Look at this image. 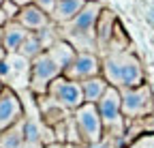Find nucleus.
Listing matches in <instances>:
<instances>
[{
  "mask_svg": "<svg viewBox=\"0 0 154 148\" xmlns=\"http://www.w3.org/2000/svg\"><path fill=\"white\" fill-rule=\"evenodd\" d=\"M62 75L66 80L77 82V84H82V82H86L90 77L101 75V56L94 54V52H77V56L64 69Z\"/></svg>",
  "mask_w": 154,
  "mask_h": 148,
  "instance_id": "nucleus-9",
  "label": "nucleus"
},
{
  "mask_svg": "<svg viewBox=\"0 0 154 148\" xmlns=\"http://www.w3.org/2000/svg\"><path fill=\"white\" fill-rule=\"evenodd\" d=\"M88 0H58L56 9L51 11L49 20L54 26H64L69 24L71 20H75L77 15H79V11L86 7Z\"/></svg>",
  "mask_w": 154,
  "mask_h": 148,
  "instance_id": "nucleus-13",
  "label": "nucleus"
},
{
  "mask_svg": "<svg viewBox=\"0 0 154 148\" xmlns=\"http://www.w3.org/2000/svg\"><path fill=\"white\" fill-rule=\"evenodd\" d=\"M2 2H5V0H0V7H2Z\"/></svg>",
  "mask_w": 154,
  "mask_h": 148,
  "instance_id": "nucleus-27",
  "label": "nucleus"
},
{
  "mask_svg": "<svg viewBox=\"0 0 154 148\" xmlns=\"http://www.w3.org/2000/svg\"><path fill=\"white\" fill-rule=\"evenodd\" d=\"M5 88H7V86H5L2 82H0V95H2V90H5Z\"/></svg>",
  "mask_w": 154,
  "mask_h": 148,
  "instance_id": "nucleus-26",
  "label": "nucleus"
},
{
  "mask_svg": "<svg viewBox=\"0 0 154 148\" xmlns=\"http://www.w3.org/2000/svg\"><path fill=\"white\" fill-rule=\"evenodd\" d=\"M82 86V95H84V103H99L103 99V95L107 92L109 84L103 80V75H96V77H90L86 82L79 84Z\"/></svg>",
  "mask_w": 154,
  "mask_h": 148,
  "instance_id": "nucleus-15",
  "label": "nucleus"
},
{
  "mask_svg": "<svg viewBox=\"0 0 154 148\" xmlns=\"http://www.w3.org/2000/svg\"><path fill=\"white\" fill-rule=\"evenodd\" d=\"M120 101H122V116L126 118V122L148 118L154 114V95L150 84L120 90Z\"/></svg>",
  "mask_w": 154,
  "mask_h": 148,
  "instance_id": "nucleus-4",
  "label": "nucleus"
},
{
  "mask_svg": "<svg viewBox=\"0 0 154 148\" xmlns=\"http://www.w3.org/2000/svg\"><path fill=\"white\" fill-rule=\"evenodd\" d=\"M17 22L22 24L28 32H38V30H43V28L51 26L49 15H47V13H43L41 9L34 7V5H28V7H22V9H19Z\"/></svg>",
  "mask_w": 154,
  "mask_h": 148,
  "instance_id": "nucleus-12",
  "label": "nucleus"
},
{
  "mask_svg": "<svg viewBox=\"0 0 154 148\" xmlns=\"http://www.w3.org/2000/svg\"><path fill=\"white\" fill-rule=\"evenodd\" d=\"M45 49H43V45H41V41H38V36H36V32H28V36H26V41L22 43V47H19V52L17 54H22L24 58H28L30 62L38 56V54H43Z\"/></svg>",
  "mask_w": 154,
  "mask_h": 148,
  "instance_id": "nucleus-17",
  "label": "nucleus"
},
{
  "mask_svg": "<svg viewBox=\"0 0 154 148\" xmlns=\"http://www.w3.org/2000/svg\"><path fill=\"white\" fill-rule=\"evenodd\" d=\"M32 5H34V7H38L43 13L51 15V11H54V9H56V5H58V0H32Z\"/></svg>",
  "mask_w": 154,
  "mask_h": 148,
  "instance_id": "nucleus-20",
  "label": "nucleus"
},
{
  "mask_svg": "<svg viewBox=\"0 0 154 148\" xmlns=\"http://www.w3.org/2000/svg\"><path fill=\"white\" fill-rule=\"evenodd\" d=\"M45 95L49 97V99H54L60 107H64L66 112H75L77 107H82L84 105V95H82V86L77 84V82H73V80H66L64 75H60V77H56L51 84H49V88H47V92Z\"/></svg>",
  "mask_w": 154,
  "mask_h": 148,
  "instance_id": "nucleus-8",
  "label": "nucleus"
},
{
  "mask_svg": "<svg viewBox=\"0 0 154 148\" xmlns=\"http://www.w3.org/2000/svg\"><path fill=\"white\" fill-rule=\"evenodd\" d=\"M26 137H24V120H19L11 129L0 133V148H24Z\"/></svg>",
  "mask_w": 154,
  "mask_h": 148,
  "instance_id": "nucleus-16",
  "label": "nucleus"
},
{
  "mask_svg": "<svg viewBox=\"0 0 154 148\" xmlns=\"http://www.w3.org/2000/svg\"><path fill=\"white\" fill-rule=\"evenodd\" d=\"M124 148H154V133H141L133 142H128Z\"/></svg>",
  "mask_w": 154,
  "mask_h": 148,
  "instance_id": "nucleus-18",
  "label": "nucleus"
},
{
  "mask_svg": "<svg viewBox=\"0 0 154 148\" xmlns=\"http://www.w3.org/2000/svg\"><path fill=\"white\" fill-rule=\"evenodd\" d=\"M26 36H28V30L17 20H13L2 28V39H0V43H2L7 54H17L19 47H22V43L26 41Z\"/></svg>",
  "mask_w": 154,
  "mask_h": 148,
  "instance_id": "nucleus-14",
  "label": "nucleus"
},
{
  "mask_svg": "<svg viewBox=\"0 0 154 148\" xmlns=\"http://www.w3.org/2000/svg\"><path fill=\"white\" fill-rule=\"evenodd\" d=\"M96 109H99V116L103 120V129L105 135L109 137H118L124 140L126 133V118L122 116V101H120V90L116 88H107V92L103 95V99L96 103Z\"/></svg>",
  "mask_w": 154,
  "mask_h": 148,
  "instance_id": "nucleus-3",
  "label": "nucleus"
},
{
  "mask_svg": "<svg viewBox=\"0 0 154 148\" xmlns=\"http://www.w3.org/2000/svg\"><path fill=\"white\" fill-rule=\"evenodd\" d=\"M73 120L77 124V131L82 135L84 146H92L105 137L103 120H101L99 109H96L94 103H84L82 107H77L73 112Z\"/></svg>",
  "mask_w": 154,
  "mask_h": 148,
  "instance_id": "nucleus-7",
  "label": "nucleus"
},
{
  "mask_svg": "<svg viewBox=\"0 0 154 148\" xmlns=\"http://www.w3.org/2000/svg\"><path fill=\"white\" fill-rule=\"evenodd\" d=\"M103 13V5L99 0H88L79 15L64 26H58L60 39L71 43L75 52H94L96 54V24Z\"/></svg>",
  "mask_w": 154,
  "mask_h": 148,
  "instance_id": "nucleus-2",
  "label": "nucleus"
},
{
  "mask_svg": "<svg viewBox=\"0 0 154 148\" xmlns=\"http://www.w3.org/2000/svg\"><path fill=\"white\" fill-rule=\"evenodd\" d=\"M43 148H71V146H66V144H58V142H54V144H47V146H43Z\"/></svg>",
  "mask_w": 154,
  "mask_h": 148,
  "instance_id": "nucleus-23",
  "label": "nucleus"
},
{
  "mask_svg": "<svg viewBox=\"0 0 154 148\" xmlns=\"http://www.w3.org/2000/svg\"><path fill=\"white\" fill-rule=\"evenodd\" d=\"M7 24H9V17L5 15V11H2V9H0V28H5Z\"/></svg>",
  "mask_w": 154,
  "mask_h": 148,
  "instance_id": "nucleus-21",
  "label": "nucleus"
},
{
  "mask_svg": "<svg viewBox=\"0 0 154 148\" xmlns=\"http://www.w3.org/2000/svg\"><path fill=\"white\" fill-rule=\"evenodd\" d=\"M24 120V105L15 90L5 88L0 95V133Z\"/></svg>",
  "mask_w": 154,
  "mask_h": 148,
  "instance_id": "nucleus-10",
  "label": "nucleus"
},
{
  "mask_svg": "<svg viewBox=\"0 0 154 148\" xmlns=\"http://www.w3.org/2000/svg\"><path fill=\"white\" fill-rule=\"evenodd\" d=\"M36 107H38V118H41L43 124H47V127H56L58 122H62V120H66L71 116V112H66L64 107H60L47 95L36 97Z\"/></svg>",
  "mask_w": 154,
  "mask_h": 148,
  "instance_id": "nucleus-11",
  "label": "nucleus"
},
{
  "mask_svg": "<svg viewBox=\"0 0 154 148\" xmlns=\"http://www.w3.org/2000/svg\"><path fill=\"white\" fill-rule=\"evenodd\" d=\"M24 148H43V144H26Z\"/></svg>",
  "mask_w": 154,
  "mask_h": 148,
  "instance_id": "nucleus-24",
  "label": "nucleus"
},
{
  "mask_svg": "<svg viewBox=\"0 0 154 148\" xmlns=\"http://www.w3.org/2000/svg\"><path fill=\"white\" fill-rule=\"evenodd\" d=\"M101 75L116 90H126L146 84L143 65L131 49L105 52L101 56Z\"/></svg>",
  "mask_w": 154,
  "mask_h": 148,
  "instance_id": "nucleus-1",
  "label": "nucleus"
},
{
  "mask_svg": "<svg viewBox=\"0 0 154 148\" xmlns=\"http://www.w3.org/2000/svg\"><path fill=\"white\" fill-rule=\"evenodd\" d=\"M62 75V67L58 65L49 52H43L30 62V92L34 97H41L47 92L49 84Z\"/></svg>",
  "mask_w": 154,
  "mask_h": 148,
  "instance_id": "nucleus-6",
  "label": "nucleus"
},
{
  "mask_svg": "<svg viewBox=\"0 0 154 148\" xmlns=\"http://www.w3.org/2000/svg\"><path fill=\"white\" fill-rule=\"evenodd\" d=\"M0 9L5 11V15L9 17V22H13V20H17V15H19V9H22V7H17L15 2H11V0H5Z\"/></svg>",
  "mask_w": 154,
  "mask_h": 148,
  "instance_id": "nucleus-19",
  "label": "nucleus"
},
{
  "mask_svg": "<svg viewBox=\"0 0 154 148\" xmlns=\"http://www.w3.org/2000/svg\"><path fill=\"white\" fill-rule=\"evenodd\" d=\"M0 82L17 95L30 90V60L22 54H7L0 60Z\"/></svg>",
  "mask_w": 154,
  "mask_h": 148,
  "instance_id": "nucleus-5",
  "label": "nucleus"
},
{
  "mask_svg": "<svg viewBox=\"0 0 154 148\" xmlns=\"http://www.w3.org/2000/svg\"><path fill=\"white\" fill-rule=\"evenodd\" d=\"M11 2H15L17 7H28V5H32V0H11Z\"/></svg>",
  "mask_w": 154,
  "mask_h": 148,
  "instance_id": "nucleus-22",
  "label": "nucleus"
},
{
  "mask_svg": "<svg viewBox=\"0 0 154 148\" xmlns=\"http://www.w3.org/2000/svg\"><path fill=\"white\" fill-rule=\"evenodd\" d=\"M7 56V52H5V47H2V43H0V60H2Z\"/></svg>",
  "mask_w": 154,
  "mask_h": 148,
  "instance_id": "nucleus-25",
  "label": "nucleus"
}]
</instances>
